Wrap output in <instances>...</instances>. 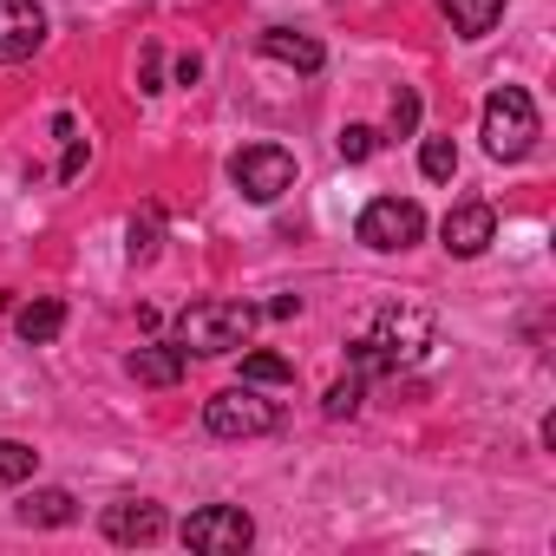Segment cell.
Returning a JSON list of instances; mask_svg holds the SVG:
<instances>
[{
    "instance_id": "cell-1",
    "label": "cell",
    "mask_w": 556,
    "mask_h": 556,
    "mask_svg": "<svg viewBox=\"0 0 556 556\" xmlns=\"http://www.w3.org/2000/svg\"><path fill=\"white\" fill-rule=\"evenodd\" d=\"M255 328V308L249 302H190L177 315V348L184 354H236Z\"/></svg>"
},
{
    "instance_id": "cell-2",
    "label": "cell",
    "mask_w": 556,
    "mask_h": 556,
    "mask_svg": "<svg viewBox=\"0 0 556 556\" xmlns=\"http://www.w3.org/2000/svg\"><path fill=\"white\" fill-rule=\"evenodd\" d=\"M530 144H536V105H530V92L523 86H497L484 99V151L504 157V164H517V157H530Z\"/></svg>"
},
{
    "instance_id": "cell-3",
    "label": "cell",
    "mask_w": 556,
    "mask_h": 556,
    "mask_svg": "<svg viewBox=\"0 0 556 556\" xmlns=\"http://www.w3.org/2000/svg\"><path fill=\"white\" fill-rule=\"evenodd\" d=\"M432 315H419V308H380V321H374V334H367V348H374V361L380 367H419L426 354H432Z\"/></svg>"
},
{
    "instance_id": "cell-4",
    "label": "cell",
    "mask_w": 556,
    "mask_h": 556,
    "mask_svg": "<svg viewBox=\"0 0 556 556\" xmlns=\"http://www.w3.org/2000/svg\"><path fill=\"white\" fill-rule=\"evenodd\" d=\"M203 426H210L216 439H262V432L282 426V406L262 400V393L242 380V387H223V393L203 406Z\"/></svg>"
},
{
    "instance_id": "cell-5",
    "label": "cell",
    "mask_w": 556,
    "mask_h": 556,
    "mask_svg": "<svg viewBox=\"0 0 556 556\" xmlns=\"http://www.w3.org/2000/svg\"><path fill=\"white\" fill-rule=\"evenodd\" d=\"M184 543L197 556H242L255 543V523H249L242 504H203V510L184 517Z\"/></svg>"
},
{
    "instance_id": "cell-6",
    "label": "cell",
    "mask_w": 556,
    "mask_h": 556,
    "mask_svg": "<svg viewBox=\"0 0 556 556\" xmlns=\"http://www.w3.org/2000/svg\"><path fill=\"white\" fill-rule=\"evenodd\" d=\"M354 229H361L367 249H387V255H393V249H413V242L426 236V210H419L413 197H374Z\"/></svg>"
},
{
    "instance_id": "cell-7",
    "label": "cell",
    "mask_w": 556,
    "mask_h": 556,
    "mask_svg": "<svg viewBox=\"0 0 556 556\" xmlns=\"http://www.w3.org/2000/svg\"><path fill=\"white\" fill-rule=\"evenodd\" d=\"M229 177H236V190L249 203H275L282 190H295V157L282 144H249V151H236Z\"/></svg>"
},
{
    "instance_id": "cell-8",
    "label": "cell",
    "mask_w": 556,
    "mask_h": 556,
    "mask_svg": "<svg viewBox=\"0 0 556 556\" xmlns=\"http://www.w3.org/2000/svg\"><path fill=\"white\" fill-rule=\"evenodd\" d=\"M47 40V8L40 0H0V66L34 60Z\"/></svg>"
},
{
    "instance_id": "cell-9",
    "label": "cell",
    "mask_w": 556,
    "mask_h": 556,
    "mask_svg": "<svg viewBox=\"0 0 556 556\" xmlns=\"http://www.w3.org/2000/svg\"><path fill=\"white\" fill-rule=\"evenodd\" d=\"M439 236H445V249H452L458 262H471V255L491 249V236H497V210H491V203H452L445 223H439Z\"/></svg>"
},
{
    "instance_id": "cell-10",
    "label": "cell",
    "mask_w": 556,
    "mask_h": 556,
    "mask_svg": "<svg viewBox=\"0 0 556 556\" xmlns=\"http://www.w3.org/2000/svg\"><path fill=\"white\" fill-rule=\"evenodd\" d=\"M170 523H164V504H151V497H125V504H112L105 510V536L112 543H157Z\"/></svg>"
},
{
    "instance_id": "cell-11",
    "label": "cell",
    "mask_w": 556,
    "mask_h": 556,
    "mask_svg": "<svg viewBox=\"0 0 556 556\" xmlns=\"http://www.w3.org/2000/svg\"><path fill=\"white\" fill-rule=\"evenodd\" d=\"M262 53L295 66V73H321V60H328V47L315 34H295V27H262Z\"/></svg>"
},
{
    "instance_id": "cell-12",
    "label": "cell",
    "mask_w": 556,
    "mask_h": 556,
    "mask_svg": "<svg viewBox=\"0 0 556 556\" xmlns=\"http://www.w3.org/2000/svg\"><path fill=\"white\" fill-rule=\"evenodd\" d=\"M125 367H131V380H144V387H177L184 367H190V354H184L177 341H151V348H138Z\"/></svg>"
},
{
    "instance_id": "cell-13",
    "label": "cell",
    "mask_w": 556,
    "mask_h": 556,
    "mask_svg": "<svg viewBox=\"0 0 556 556\" xmlns=\"http://www.w3.org/2000/svg\"><path fill=\"white\" fill-rule=\"evenodd\" d=\"M60 328H66V302H60V295H34V302L14 315V334H21L27 348H47V341H60Z\"/></svg>"
},
{
    "instance_id": "cell-14",
    "label": "cell",
    "mask_w": 556,
    "mask_h": 556,
    "mask_svg": "<svg viewBox=\"0 0 556 556\" xmlns=\"http://www.w3.org/2000/svg\"><path fill=\"white\" fill-rule=\"evenodd\" d=\"M504 8H510V0H445V21H452L458 40H484L504 21Z\"/></svg>"
},
{
    "instance_id": "cell-15",
    "label": "cell",
    "mask_w": 556,
    "mask_h": 556,
    "mask_svg": "<svg viewBox=\"0 0 556 556\" xmlns=\"http://www.w3.org/2000/svg\"><path fill=\"white\" fill-rule=\"evenodd\" d=\"M73 517H79L73 491H27V504H21V523H40V530H60Z\"/></svg>"
},
{
    "instance_id": "cell-16",
    "label": "cell",
    "mask_w": 556,
    "mask_h": 556,
    "mask_svg": "<svg viewBox=\"0 0 556 556\" xmlns=\"http://www.w3.org/2000/svg\"><path fill=\"white\" fill-rule=\"evenodd\" d=\"M34 465H40V452H34V445H21V439H0V491L27 484V478H34Z\"/></svg>"
},
{
    "instance_id": "cell-17",
    "label": "cell",
    "mask_w": 556,
    "mask_h": 556,
    "mask_svg": "<svg viewBox=\"0 0 556 556\" xmlns=\"http://www.w3.org/2000/svg\"><path fill=\"white\" fill-rule=\"evenodd\" d=\"M419 170H426L432 184H452V177H458V144H452V138H426V144H419Z\"/></svg>"
},
{
    "instance_id": "cell-18",
    "label": "cell",
    "mask_w": 556,
    "mask_h": 556,
    "mask_svg": "<svg viewBox=\"0 0 556 556\" xmlns=\"http://www.w3.org/2000/svg\"><path fill=\"white\" fill-rule=\"evenodd\" d=\"M242 380H249V387H289L295 367H289L282 354H249V361H242Z\"/></svg>"
},
{
    "instance_id": "cell-19",
    "label": "cell",
    "mask_w": 556,
    "mask_h": 556,
    "mask_svg": "<svg viewBox=\"0 0 556 556\" xmlns=\"http://www.w3.org/2000/svg\"><path fill=\"white\" fill-rule=\"evenodd\" d=\"M361 393H367V380H361V374L334 380V387H328V400H321V406H328V419H354V413H361Z\"/></svg>"
},
{
    "instance_id": "cell-20",
    "label": "cell",
    "mask_w": 556,
    "mask_h": 556,
    "mask_svg": "<svg viewBox=\"0 0 556 556\" xmlns=\"http://www.w3.org/2000/svg\"><path fill=\"white\" fill-rule=\"evenodd\" d=\"M334 144H341V157H348V164H367V157L380 151V131H374V125H348Z\"/></svg>"
},
{
    "instance_id": "cell-21",
    "label": "cell",
    "mask_w": 556,
    "mask_h": 556,
    "mask_svg": "<svg viewBox=\"0 0 556 556\" xmlns=\"http://www.w3.org/2000/svg\"><path fill=\"white\" fill-rule=\"evenodd\" d=\"M151 255H157V216L131 223V262H151Z\"/></svg>"
},
{
    "instance_id": "cell-22",
    "label": "cell",
    "mask_w": 556,
    "mask_h": 556,
    "mask_svg": "<svg viewBox=\"0 0 556 556\" xmlns=\"http://www.w3.org/2000/svg\"><path fill=\"white\" fill-rule=\"evenodd\" d=\"M413 125H419V99H413V92H400V99H393V138H406Z\"/></svg>"
},
{
    "instance_id": "cell-23",
    "label": "cell",
    "mask_w": 556,
    "mask_h": 556,
    "mask_svg": "<svg viewBox=\"0 0 556 556\" xmlns=\"http://www.w3.org/2000/svg\"><path fill=\"white\" fill-rule=\"evenodd\" d=\"M268 315H275V321H289V315H302V295H275V302H268Z\"/></svg>"
}]
</instances>
